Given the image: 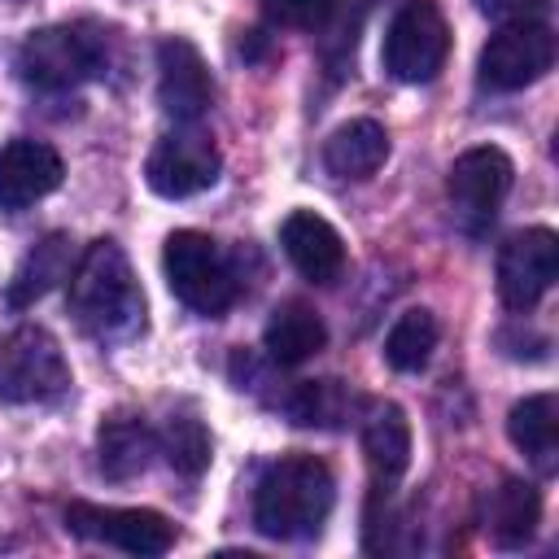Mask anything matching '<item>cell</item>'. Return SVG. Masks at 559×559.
I'll return each mask as SVG.
<instances>
[{"label":"cell","mask_w":559,"mask_h":559,"mask_svg":"<svg viewBox=\"0 0 559 559\" xmlns=\"http://www.w3.org/2000/svg\"><path fill=\"white\" fill-rule=\"evenodd\" d=\"M66 306L74 323L96 341H122L144 323V293L114 240H92L66 280Z\"/></svg>","instance_id":"obj_1"},{"label":"cell","mask_w":559,"mask_h":559,"mask_svg":"<svg viewBox=\"0 0 559 559\" xmlns=\"http://www.w3.org/2000/svg\"><path fill=\"white\" fill-rule=\"evenodd\" d=\"M336 502V480L314 454H280L253 489V524L275 542L319 537Z\"/></svg>","instance_id":"obj_2"},{"label":"cell","mask_w":559,"mask_h":559,"mask_svg":"<svg viewBox=\"0 0 559 559\" xmlns=\"http://www.w3.org/2000/svg\"><path fill=\"white\" fill-rule=\"evenodd\" d=\"M105 66H109L105 35L96 26H83V22L39 26L13 52L17 79L35 92H70V87L105 74Z\"/></svg>","instance_id":"obj_3"},{"label":"cell","mask_w":559,"mask_h":559,"mask_svg":"<svg viewBox=\"0 0 559 559\" xmlns=\"http://www.w3.org/2000/svg\"><path fill=\"white\" fill-rule=\"evenodd\" d=\"M162 266H166L170 293L197 314L214 319V314L231 310V301L240 297V280H236L227 253L205 231H170L166 249H162Z\"/></svg>","instance_id":"obj_4"},{"label":"cell","mask_w":559,"mask_h":559,"mask_svg":"<svg viewBox=\"0 0 559 559\" xmlns=\"http://www.w3.org/2000/svg\"><path fill=\"white\" fill-rule=\"evenodd\" d=\"M66 389H70V367L52 332L35 323L0 332V402L9 406L52 402Z\"/></svg>","instance_id":"obj_5"},{"label":"cell","mask_w":559,"mask_h":559,"mask_svg":"<svg viewBox=\"0 0 559 559\" xmlns=\"http://www.w3.org/2000/svg\"><path fill=\"white\" fill-rule=\"evenodd\" d=\"M450 57V26L432 0H406L384 31V70L397 83H428Z\"/></svg>","instance_id":"obj_6"},{"label":"cell","mask_w":559,"mask_h":559,"mask_svg":"<svg viewBox=\"0 0 559 559\" xmlns=\"http://www.w3.org/2000/svg\"><path fill=\"white\" fill-rule=\"evenodd\" d=\"M511 175H515L511 157L493 144H480V148H467L454 157L445 192H450V210H454L459 231H467V236L489 231V223L498 218V210L511 192Z\"/></svg>","instance_id":"obj_7"},{"label":"cell","mask_w":559,"mask_h":559,"mask_svg":"<svg viewBox=\"0 0 559 559\" xmlns=\"http://www.w3.org/2000/svg\"><path fill=\"white\" fill-rule=\"evenodd\" d=\"M218 170H223V153H218L214 135L201 131V127H192V122L166 131L153 144L148 162H144L148 188L157 197H166V201H183V197L205 192L218 179Z\"/></svg>","instance_id":"obj_8"},{"label":"cell","mask_w":559,"mask_h":559,"mask_svg":"<svg viewBox=\"0 0 559 559\" xmlns=\"http://www.w3.org/2000/svg\"><path fill=\"white\" fill-rule=\"evenodd\" d=\"M550 66H555V35L542 17L537 22H502L489 35V44L480 48L476 79L489 92H520V87L537 83Z\"/></svg>","instance_id":"obj_9"},{"label":"cell","mask_w":559,"mask_h":559,"mask_svg":"<svg viewBox=\"0 0 559 559\" xmlns=\"http://www.w3.org/2000/svg\"><path fill=\"white\" fill-rule=\"evenodd\" d=\"M70 533L87 542H105L127 555H166L175 546V524L157 511L140 507H96V502H70L66 507Z\"/></svg>","instance_id":"obj_10"},{"label":"cell","mask_w":559,"mask_h":559,"mask_svg":"<svg viewBox=\"0 0 559 559\" xmlns=\"http://www.w3.org/2000/svg\"><path fill=\"white\" fill-rule=\"evenodd\" d=\"M559 275V240L550 227L515 231L498 249V297L507 310H533Z\"/></svg>","instance_id":"obj_11"},{"label":"cell","mask_w":559,"mask_h":559,"mask_svg":"<svg viewBox=\"0 0 559 559\" xmlns=\"http://www.w3.org/2000/svg\"><path fill=\"white\" fill-rule=\"evenodd\" d=\"M157 100L175 122H197L214 100L210 66L183 35H166L157 44Z\"/></svg>","instance_id":"obj_12"},{"label":"cell","mask_w":559,"mask_h":559,"mask_svg":"<svg viewBox=\"0 0 559 559\" xmlns=\"http://www.w3.org/2000/svg\"><path fill=\"white\" fill-rule=\"evenodd\" d=\"M66 166H61V153L44 140H9L0 148V210H26L35 205L39 197H48L57 183H61Z\"/></svg>","instance_id":"obj_13"},{"label":"cell","mask_w":559,"mask_h":559,"mask_svg":"<svg viewBox=\"0 0 559 559\" xmlns=\"http://www.w3.org/2000/svg\"><path fill=\"white\" fill-rule=\"evenodd\" d=\"M362 459L376 498H389L411 467V419L397 402H376L362 419Z\"/></svg>","instance_id":"obj_14"},{"label":"cell","mask_w":559,"mask_h":559,"mask_svg":"<svg viewBox=\"0 0 559 559\" xmlns=\"http://www.w3.org/2000/svg\"><path fill=\"white\" fill-rule=\"evenodd\" d=\"M280 245L288 253V262L310 280V284H332L345 271V245L341 231L314 214V210H293L280 223Z\"/></svg>","instance_id":"obj_15"},{"label":"cell","mask_w":559,"mask_h":559,"mask_svg":"<svg viewBox=\"0 0 559 559\" xmlns=\"http://www.w3.org/2000/svg\"><path fill=\"white\" fill-rule=\"evenodd\" d=\"M153 454H157V432L140 415H109L96 432V463L105 480H131L148 472Z\"/></svg>","instance_id":"obj_16"},{"label":"cell","mask_w":559,"mask_h":559,"mask_svg":"<svg viewBox=\"0 0 559 559\" xmlns=\"http://www.w3.org/2000/svg\"><path fill=\"white\" fill-rule=\"evenodd\" d=\"M389 157V131L376 118H354L336 127L323 144V166L336 179H371Z\"/></svg>","instance_id":"obj_17"},{"label":"cell","mask_w":559,"mask_h":559,"mask_svg":"<svg viewBox=\"0 0 559 559\" xmlns=\"http://www.w3.org/2000/svg\"><path fill=\"white\" fill-rule=\"evenodd\" d=\"M262 345H266L271 362L297 367V362L314 358L328 345V328L306 301H284V306L271 310V319L262 328Z\"/></svg>","instance_id":"obj_18"},{"label":"cell","mask_w":559,"mask_h":559,"mask_svg":"<svg viewBox=\"0 0 559 559\" xmlns=\"http://www.w3.org/2000/svg\"><path fill=\"white\" fill-rule=\"evenodd\" d=\"M507 437L515 450L528 454L537 472H555L559 463V402L555 393H528L524 402L511 406L507 415Z\"/></svg>","instance_id":"obj_19"},{"label":"cell","mask_w":559,"mask_h":559,"mask_svg":"<svg viewBox=\"0 0 559 559\" xmlns=\"http://www.w3.org/2000/svg\"><path fill=\"white\" fill-rule=\"evenodd\" d=\"M537 524H542V493H537V485L507 476L489 493V502H485V528H489L493 546L515 550V546H524L537 533Z\"/></svg>","instance_id":"obj_20"},{"label":"cell","mask_w":559,"mask_h":559,"mask_svg":"<svg viewBox=\"0 0 559 559\" xmlns=\"http://www.w3.org/2000/svg\"><path fill=\"white\" fill-rule=\"evenodd\" d=\"M70 266H74V258H70V236H61V231L44 236V240H39L35 249H26V258L17 262L9 288H4L9 306H13V310L35 306L48 288H57L61 280H70Z\"/></svg>","instance_id":"obj_21"},{"label":"cell","mask_w":559,"mask_h":559,"mask_svg":"<svg viewBox=\"0 0 559 559\" xmlns=\"http://www.w3.org/2000/svg\"><path fill=\"white\" fill-rule=\"evenodd\" d=\"M376 0H332L328 4V17L314 26L319 35V61L332 79H345L349 66H354V52H358V35H362V22L371 13Z\"/></svg>","instance_id":"obj_22"},{"label":"cell","mask_w":559,"mask_h":559,"mask_svg":"<svg viewBox=\"0 0 559 559\" xmlns=\"http://www.w3.org/2000/svg\"><path fill=\"white\" fill-rule=\"evenodd\" d=\"M432 349H437V319L428 310L397 314V323L384 336V362L393 371H419V367H428Z\"/></svg>","instance_id":"obj_23"},{"label":"cell","mask_w":559,"mask_h":559,"mask_svg":"<svg viewBox=\"0 0 559 559\" xmlns=\"http://www.w3.org/2000/svg\"><path fill=\"white\" fill-rule=\"evenodd\" d=\"M284 411H288L293 424H306V428H341L345 411H349V397H345L341 380H301L284 397Z\"/></svg>","instance_id":"obj_24"},{"label":"cell","mask_w":559,"mask_h":559,"mask_svg":"<svg viewBox=\"0 0 559 559\" xmlns=\"http://www.w3.org/2000/svg\"><path fill=\"white\" fill-rule=\"evenodd\" d=\"M157 445H162V454L170 459V467L183 472V476H201V472L210 467V432H205V424H201L197 415H188V411H179V415L166 419Z\"/></svg>","instance_id":"obj_25"},{"label":"cell","mask_w":559,"mask_h":559,"mask_svg":"<svg viewBox=\"0 0 559 559\" xmlns=\"http://www.w3.org/2000/svg\"><path fill=\"white\" fill-rule=\"evenodd\" d=\"M332 0H262V17L275 31H314Z\"/></svg>","instance_id":"obj_26"},{"label":"cell","mask_w":559,"mask_h":559,"mask_svg":"<svg viewBox=\"0 0 559 559\" xmlns=\"http://www.w3.org/2000/svg\"><path fill=\"white\" fill-rule=\"evenodd\" d=\"M472 4L493 22H537L546 9V0H472Z\"/></svg>","instance_id":"obj_27"}]
</instances>
